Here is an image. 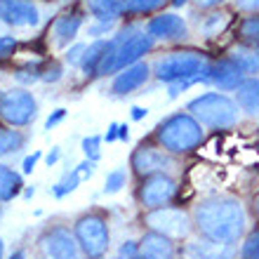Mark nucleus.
<instances>
[{"instance_id": "obj_28", "label": "nucleus", "mask_w": 259, "mask_h": 259, "mask_svg": "<svg viewBox=\"0 0 259 259\" xmlns=\"http://www.w3.org/2000/svg\"><path fill=\"white\" fill-rule=\"evenodd\" d=\"M240 259H259V231L250 233L240 247Z\"/></svg>"}, {"instance_id": "obj_19", "label": "nucleus", "mask_w": 259, "mask_h": 259, "mask_svg": "<svg viewBox=\"0 0 259 259\" xmlns=\"http://www.w3.org/2000/svg\"><path fill=\"white\" fill-rule=\"evenodd\" d=\"M236 104L240 109L250 113V116H257L259 113V78H245L236 88Z\"/></svg>"}, {"instance_id": "obj_18", "label": "nucleus", "mask_w": 259, "mask_h": 259, "mask_svg": "<svg viewBox=\"0 0 259 259\" xmlns=\"http://www.w3.org/2000/svg\"><path fill=\"white\" fill-rule=\"evenodd\" d=\"M139 250H142V254H146V257H151V259H172L175 257V247H172L170 238L163 236V233H156V231H151L144 236L142 243H139Z\"/></svg>"}, {"instance_id": "obj_3", "label": "nucleus", "mask_w": 259, "mask_h": 259, "mask_svg": "<svg viewBox=\"0 0 259 259\" xmlns=\"http://www.w3.org/2000/svg\"><path fill=\"white\" fill-rule=\"evenodd\" d=\"M189 113L200 125L212 130H229L238 123V104L222 92H207L189 102Z\"/></svg>"}, {"instance_id": "obj_9", "label": "nucleus", "mask_w": 259, "mask_h": 259, "mask_svg": "<svg viewBox=\"0 0 259 259\" xmlns=\"http://www.w3.org/2000/svg\"><path fill=\"white\" fill-rule=\"evenodd\" d=\"M177 196V184L175 179L167 177V175H153V177H146L144 186L139 189V200H142L144 207L149 210H156V207H163Z\"/></svg>"}, {"instance_id": "obj_36", "label": "nucleus", "mask_w": 259, "mask_h": 259, "mask_svg": "<svg viewBox=\"0 0 259 259\" xmlns=\"http://www.w3.org/2000/svg\"><path fill=\"white\" fill-rule=\"evenodd\" d=\"M109 28H111V21H99L97 26L90 28V33H92V35H99V33H104V31H109Z\"/></svg>"}, {"instance_id": "obj_42", "label": "nucleus", "mask_w": 259, "mask_h": 259, "mask_svg": "<svg viewBox=\"0 0 259 259\" xmlns=\"http://www.w3.org/2000/svg\"><path fill=\"white\" fill-rule=\"evenodd\" d=\"M10 259H24V252H21V250H17V252H14Z\"/></svg>"}, {"instance_id": "obj_44", "label": "nucleus", "mask_w": 259, "mask_h": 259, "mask_svg": "<svg viewBox=\"0 0 259 259\" xmlns=\"http://www.w3.org/2000/svg\"><path fill=\"white\" fill-rule=\"evenodd\" d=\"M135 259H151V257H146V254H142V252H139V254H137Z\"/></svg>"}, {"instance_id": "obj_26", "label": "nucleus", "mask_w": 259, "mask_h": 259, "mask_svg": "<svg viewBox=\"0 0 259 259\" xmlns=\"http://www.w3.org/2000/svg\"><path fill=\"white\" fill-rule=\"evenodd\" d=\"M165 0H125V12L130 14H146L163 5Z\"/></svg>"}, {"instance_id": "obj_33", "label": "nucleus", "mask_w": 259, "mask_h": 259, "mask_svg": "<svg viewBox=\"0 0 259 259\" xmlns=\"http://www.w3.org/2000/svg\"><path fill=\"white\" fill-rule=\"evenodd\" d=\"M236 5L247 12H259V0H236Z\"/></svg>"}, {"instance_id": "obj_24", "label": "nucleus", "mask_w": 259, "mask_h": 259, "mask_svg": "<svg viewBox=\"0 0 259 259\" xmlns=\"http://www.w3.org/2000/svg\"><path fill=\"white\" fill-rule=\"evenodd\" d=\"M238 33H240V40L243 42L259 48V17H247V19H243Z\"/></svg>"}, {"instance_id": "obj_40", "label": "nucleus", "mask_w": 259, "mask_h": 259, "mask_svg": "<svg viewBox=\"0 0 259 259\" xmlns=\"http://www.w3.org/2000/svg\"><path fill=\"white\" fill-rule=\"evenodd\" d=\"M118 137H120L123 142H127V137H130V132H127V125H118Z\"/></svg>"}, {"instance_id": "obj_20", "label": "nucleus", "mask_w": 259, "mask_h": 259, "mask_svg": "<svg viewBox=\"0 0 259 259\" xmlns=\"http://www.w3.org/2000/svg\"><path fill=\"white\" fill-rule=\"evenodd\" d=\"M92 172H95V163H92V160H85V163H80L73 172H71V175H66V177H64L62 182L55 186V196L62 198V196H66V193L75 191L82 179H90V177H92Z\"/></svg>"}, {"instance_id": "obj_21", "label": "nucleus", "mask_w": 259, "mask_h": 259, "mask_svg": "<svg viewBox=\"0 0 259 259\" xmlns=\"http://www.w3.org/2000/svg\"><path fill=\"white\" fill-rule=\"evenodd\" d=\"M90 12L99 21H113L125 12V0H88Z\"/></svg>"}, {"instance_id": "obj_8", "label": "nucleus", "mask_w": 259, "mask_h": 259, "mask_svg": "<svg viewBox=\"0 0 259 259\" xmlns=\"http://www.w3.org/2000/svg\"><path fill=\"white\" fill-rule=\"evenodd\" d=\"M144 222L149 224L151 231L163 233L167 238H186L191 231L189 214L184 210H177V207H156L144 217Z\"/></svg>"}, {"instance_id": "obj_16", "label": "nucleus", "mask_w": 259, "mask_h": 259, "mask_svg": "<svg viewBox=\"0 0 259 259\" xmlns=\"http://www.w3.org/2000/svg\"><path fill=\"white\" fill-rule=\"evenodd\" d=\"M118 40H95L92 45H88L85 50V57L80 62V68L85 75H99V68L106 62V57L113 52Z\"/></svg>"}, {"instance_id": "obj_23", "label": "nucleus", "mask_w": 259, "mask_h": 259, "mask_svg": "<svg viewBox=\"0 0 259 259\" xmlns=\"http://www.w3.org/2000/svg\"><path fill=\"white\" fill-rule=\"evenodd\" d=\"M26 142V137L21 135L19 130H5L0 127V158L10 156L14 151H19Z\"/></svg>"}, {"instance_id": "obj_2", "label": "nucleus", "mask_w": 259, "mask_h": 259, "mask_svg": "<svg viewBox=\"0 0 259 259\" xmlns=\"http://www.w3.org/2000/svg\"><path fill=\"white\" fill-rule=\"evenodd\" d=\"M156 139L165 151L186 153L203 142V125L191 113H172L158 125Z\"/></svg>"}, {"instance_id": "obj_48", "label": "nucleus", "mask_w": 259, "mask_h": 259, "mask_svg": "<svg viewBox=\"0 0 259 259\" xmlns=\"http://www.w3.org/2000/svg\"><path fill=\"white\" fill-rule=\"evenodd\" d=\"M116 259H123V257H116Z\"/></svg>"}, {"instance_id": "obj_11", "label": "nucleus", "mask_w": 259, "mask_h": 259, "mask_svg": "<svg viewBox=\"0 0 259 259\" xmlns=\"http://www.w3.org/2000/svg\"><path fill=\"white\" fill-rule=\"evenodd\" d=\"M132 167L139 177H153V175H163L165 170L172 167V158L163 153L160 149H151V146H139L132 153Z\"/></svg>"}, {"instance_id": "obj_37", "label": "nucleus", "mask_w": 259, "mask_h": 259, "mask_svg": "<svg viewBox=\"0 0 259 259\" xmlns=\"http://www.w3.org/2000/svg\"><path fill=\"white\" fill-rule=\"evenodd\" d=\"M198 7H203V10H210V7L219 5V3H224V0H196Z\"/></svg>"}, {"instance_id": "obj_43", "label": "nucleus", "mask_w": 259, "mask_h": 259, "mask_svg": "<svg viewBox=\"0 0 259 259\" xmlns=\"http://www.w3.org/2000/svg\"><path fill=\"white\" fill-rule=\"evenodd\" d=\"M172 3H175V5H177V7H182V5H184V3H189V0H172Z\"/></svg>"}, {"instance_id": "obj_14", "label": "nucleus", "mask_w": 259, "mask_h": 259, "mask_svg": "<svg viewBox=\"0 0 259 259\" xmlns=\"http://www.w3.org/2000/svg\"><path fill=\"white\" fill-rule=\"evenodd\" d=\"M146 33H149L153 40H156V38H160V40H177V38H184L186 35V24L179 14H172V12L158 14V17H153V19L149 21Z\"/></svg>"}, {"instance_id": "obj_32", "label": "nucleus", "mask_w": 259, "mask_h": 259, "mask_svg": "<svg viewBox=\"0 0 259 259\" xmlns=\"http://www.w3.org/2000/svg\"><path fill=\"white\" fill-rule=\"evenodd\" d=\"M14 45H17V40H14L12 35H3V38H0V59L7 55H12Z\"/></svg>"}, {"instance_id": "obj_29", "label": "nucleus", "mask_w": 259, "mask_h": 259, "mask_svg": "<svg viewBox=\"0 0 259 259\" xmlns=\"http://www.w3.org/2000/svg\"><path fill=\"white\" fill-rule=\"evenodd\" d=\"M99 144H102V137H85L82 139V151H85V156H88V160H99V156H102V151H99Z\"/></svg>"}, {"instance_id": "obj_6", "label": "nucleus", "mask_w": 259, "mask_h": 259, "mask_svg": "<svg viewBox=\"0 0 259 259\" xmlns=\"http://www.w3.org/2000/svg\"><path fill=\"white\" fill-rule=\"evenodd\" d=\"M73 236L78 240V245L90 259H99L104 257V252L109 250V224L102 214L97 212H90V214H82L75 222Z\"/></svg>"}, {"instance_id": "obj_10", "label": "nucleus", "mask_w": 259, "mask_h": 259, "mask_svg": "<svg viewBox=\"0 0 259 259\" xmlns=\"http://www.w3.org/2000/svg\"><path fill=\"white\" fill-rule=\"evenodd\" d=\"M42 250L50 259H80V245L73 233H68L64 226H55L42 236Z\"/></svg>"}, {"instance_id": "obj_13", "label": "nucleus", "mask_w": 259, "mask_h": 259, "mask_svg": "<svg viewBox=\"0 0 259 259\" xmlns=\"http://www.w3.org/2000/svg\"><path fill=\"white\" fill-rule=\"evenodd\" d=\"M205 80H210L212 85H217L219 90H236L240 82L245 80V73L238 68V64L229 59H219L214 62L207 71H205Z\"/></svg>"}, {"instance_id": "obj_41", "label": "nucleus", "mask_w": 259, "mask_h": 259, "mask_svg": "<svg viewBox=\"0 0 259 259\" xmlns=\"http://www.w3.org/2000/svg\"><path fill=\"white\" fill-rule=\"evenodd\" d=\"M57 160H59V149H55V151H52V153L48 156V165H55Z\"/></svg>"}, {"instance_id": "obj_27", "label": "nucleus", "mask_w": 259, "mask_h": 259, "mask_svg": "<svg viewBox=\"0 0 259 259\" xmlns=\"http://www.w3.org/2000/svg\"><path fill=\"white\" fill-rule=\"evenodd\" d=\"M125 182H127V172H125V167H118L104 182V193H118L125 186Z\"/></svg>"}, {"instance_id": "obj_38", "label": "nucleus", "mask_w": 259, "mask_h": 259, "mask_svg": "<svg viewBox=\"0 0 259 259\" xmlns=\"http://www.w3.org/2000/svg\"><path fill=\"white\" fill-rule=\"evenodd\" d=\"M144 116H146V109H142V106H135V109H132V118H135V120H142Z\"/></svg>"}, {"instance_id": "obj_31", "label": "nucleus", "mask_w": 259, "mask_h": 259, "mask_svg": "<svg viewBox=\"0 0 259 259\" xmlns=\"http://www.w3.org/2000/svg\"><path fill=\"white\" fill-rule=\"evenodd\" d=\"M85 50H88V45H75V48L68 50V55H66L68 64H78V66H80L82 57H85Z\"/></svg>"}, {"instance_id": "obj_7", "label": "nucleus", "mask_w": 259, "mask_h": 259, "mask_svg": "<svg viewBox=\"0 0 259 259\" xmlns=\"http://www.w3.org/2000/svg\"><path fill=\"white\" fill-rule=\"evenodd\" d=\"M38 116V104L35 97L26 90H5L0 92V118L14 127H24V125L33 123Z\"/></svg>"}, {"instance_id": "obj_1", "label": "nucleus", "mask_w": 259, "mask_h": 259, "mask_svg": "<svg viewBox=\"0 0 259 259\" xmlns=\"http://www.w3.org/2000/svg\"><path fill=\"white\" fill-rule=\"evenodd\" d=\"M196 226L214 245H233L245 231V210L231 196L207 198L196 207Z\"/></svg>"}, {"instance_id": "obj_47", "label": "nucleus", "mask_w": 259, "mask_h": 259, "mask_svg": "<svg viewBox=\"0 0 259 259\" xmlns=\"http://www.w3.org/2000/svg\"><path fill=\"white\" fill-rule=\"evenodd\" d=\"M214 259H224V257H214Z\"/></svg>"}, {"instance_id": "obj_46", "label": "nucleus", "mask_w": 259, "mask_h": 259, "mask_svg": "<svg viewBox=\"0 0 259 259\" xmlns=\"http://www.w3.org/2000/svg\"><path fill=\"white\" fill-rule=\"evenodd\" d=\"M0 259H3V240H0Z\"/></svg>"}, {"instance_id": "obj_4", "label": "nucleus", "mask_w": 259, "mask_h": 259, "mask_svg": "<svg viewBox=\"0 0 259 259\" xmlns=\"http://www.w3.org/2000/svg\"><path fill=\"white\" fill-rule=\"evenodd\" d=\"M153 71L158 80L167 85L179 80H200V78L205 80V75H200L205 71V59L198 52H172L170 57L158 59Z\"/></svg>"}, {"instance_id": "obj_17", "label": "nucleus", "mask_w": 259, "mask_h": 259, "mask_svg": "<svg viewBox=\"0 0 259 259\" xmlns=\"http://www.w3.org/2000/svg\"><path fill=\"white\" fill-rule=\"evenodd\" d=\"M80 26H82V17L78 12L62 14V17L55 21V28H52V38H55L57 48H66L68 42L78 35Z\"/></svg>"}, {"instance_id": "obj_35", "label": "nucleus", "mask_w": 259, "mask_h": 259, "mask_svg": "<svg viewBox=\"0 0 259 259\" xmlns=\"http://www.w3.org/2000/svg\"><path fill=\"white\" fill-rule=\"evenodd\" d=\"M64 116H66V111H64V109H57L55 113H52V116H50L48 120H45V127H48V130H50V127H55V125L59 123V120H62Z\"/></svg>"}, {"instance_id": "obj_34", "label": "nucleus", "mask_w": 259, "mask_h": 259, "mask_svg": "<svg viewBox=\"0 0 259 259\" xmlns=\"http://www.w3.org/2000/svg\"><path fill=\"white\" fill-rule=\"evenodd\" d=\"M40 160V151H35L33 156H28V158H24V172H33V167H35V163Z\"/></svg>"}, {"instance_id": "obj_12", "label": "nucleus", "mask_w": 259, "mask_h": 259, "mask_svg": "<svg viewBox=\"0 0 259 259\" xmlns=\"http://www.w3.org/2000/svg\"><path fill=\"white\" fill-rule=\"evenodd\" d=\"M0 21L17 28L35 26L40 21V14L31 0H0Z\"/></svg>"}, {"instance_id": "obj_39", "label": "nucleus", "mask_w": 259, "mask_h": 259, "mask_svg": "<svg viewBox=\"0 0 259 259\" xmlns=\"http://www.w3.org/2000/svg\"><path fill=\"white\" fill-rule=\"evenodd\" d=\"M116 137H118V125L113 123V125H111V127H109V132H106V142H113Z\"/></svg>"}, {"instance_id": "obj_30", "label": "nucleus", "mask_w": 259, "mask_h": 259, "mask_svg": "<svg viewBox=\"0 0 259 259\" xmlns=\"http://www.w3.org/2000/svg\"><path fill=\"white\" fill-rule=\"evenodd\" d=\"M224 24H226V14H212L210 19L203 24V31H205L207 35H212L214 31H217V28L224 26Z\"/></svg>"}, {"instance_id": "obj_22", "label": "nucleus", "mask_w": 259, "mask_h": 259, "mask_svg": "<svg viewBox=\"0 0 259 259\" xmlns=\"http://www.w3.org/2000/svg\"><path fill=\"white\" fill-rule=\"evenodd\" d=\"M21 191V175L7 165H0V203L12 200Z\"/></svg>"}, {"instance_id": "obj_5", "label": "nucleus", "mask_w": 259, "mask_h": 259, "mask_svg": "<svg viewBox=\"0 0 259 259\" xmlns=\"http://www.w3.org/2000/svg\"><path fill=\"white\" fill-rule=\"evenodd\" d=\"M116 48L106 57V62L102 64L99 68V75H106V73H120L123 68L132 66L142 59L151 48H153V38L149 33H137V35H130L125 38V33L120 38H116Z\"/></svg>"}, {"instance_id": "obj_15", "label": "nucleus", "mask_w": 259, "mask_h": 259, "mask_svg": "<svg viewBox=\"0 0 259 259\" xmlns=\"http://www.w3.org/2000/svg\"><path fill=\"white\" fill-rule=\"evenodd\" d=\"M146 80H149V66L142 64V62H137V64H132V66L123 68V71L113 78V82H111V92L118 95V97L132 95V92L142 88Z\"/></svg>"}, {"instance_id": "obj_45", "label": "nucleus", "mask_w": 259, "mask_h": 259, "mask_svg": "<svg viewBox=\"0 0 259 259\" xmlns=\"http://www.w3.org/2000/svg\"><path fill=\"white\" fill-rule=\"evenodd\" d=\"M254 210H257V214H259V198L254 200Z\"/></svg>"}, {"instance_id": "obj_25", "label": "nucleus", "mask_w": 259, "mask_h": 259, "mask_svg": "<svg viewBox=\"0 0 259 259\" xmlns=\"http://www.w3.org/2000/svg\"><path fill=\"white\" fill-rule=\"evenodd\" d=\"M231 59L238 64V68L245 75L259 73V55H257V52H254V55H252V52H233Z\"/></svg>"}]
</instances>
